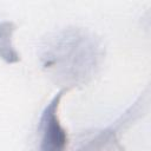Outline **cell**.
I'll use <instances>...</instances> for the list:
<instances>
[{
  "instance_id": "3957f363",
  "label": "cell",
  "mask_w": 151,
  "mask_h": 151,
  "mask_svg": "<svg viewBox=\"0 0 151 151\" xmlns=\"http://www.w3.org/2000/svg\"><path fill=\"white\" fill-rule=\"evenodd\" d=\"M15 25L11 21H0V59L8 64L18 63L20 55L13 45Z\"/></svg>"
},
{
  "instance_id": "7a4b0ae2",
  "label": "cell",
  "mask_w": 151,
  "mask_h": 151,
  "mask_svg": "<svg viewBox=\"0 0 151 151\" xmlns=\"http://www.w3.org/2000/svg\"><path fill=\"white\" fill-rule=\"evenodd\" d=\"M68 88H61L44 107L37 129V150L35 151H66L68 144L67 131L63 126L58 109L60 100Z\"/></svg>"
},
{
  "instance_id": "6da1fadb",
  "label": "cell",
  "mask_w": 151,
  "mask_h": 151,
  "mask_svg": "<svg viewBox=\"0 0 151 151\" xmlns=\"http://www.w3.org/2000/svg\"><path fill=\"white\" fill-rule=\"evenodd\" d=\"M41 59L45 68L77 85L92 77L100 59L99 45L81 29H67L46 46Z\"/></svg>"
}]
</instances>
